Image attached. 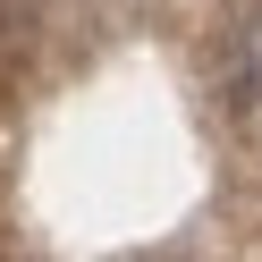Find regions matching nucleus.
<instances>
[{"instance_id": "f257e3e1", "label": "nucleus", "mask_w": 262, "mask_h": 262, "mask_svg": "<svg viewBox=\"0 0 262 262\" xmlns=\"http://www.w3.org/2000/svg\"><path fill=\"white\" fill-rule=\"evenodd\" d=\"M228 102H237V119H245V136L262 144V0L245 9V26H237V42H228Z\"/></svg>"}]
</instances>
